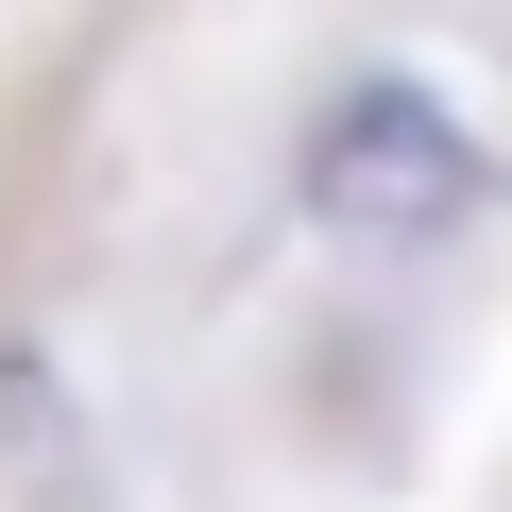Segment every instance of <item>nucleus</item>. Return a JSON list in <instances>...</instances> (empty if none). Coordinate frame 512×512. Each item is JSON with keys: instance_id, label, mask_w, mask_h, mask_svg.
<instances>
[{"instance_id": "1", "label": "nucleus", "mask_w": 512, "mask_h": 512, "mask_svg": "<svg viewBox=\"0 0 512 512\" xmlns=\"http://www.w3.org/2000/svg\"><path fill=\"white\" fill-rule=\"evenodd\" d=\"M461 188H478V137H461V103L410 86V69H376V86H342V103L308 120V205L359 222V239H410V222H444Z\"/></svg>"}]
</instances>
